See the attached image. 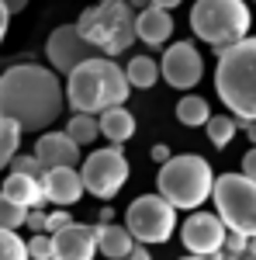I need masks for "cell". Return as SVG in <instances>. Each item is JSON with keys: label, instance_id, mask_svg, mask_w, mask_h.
<instances>
[{"label": "cell", "instance_id": "6da1fadb", "mask_svg": "<svg viewBox=\"0 0 256 260\" xmlns=\"http://www.w3.org/2000/svg\"><path fill=\"white\" fill-rule=\"evenodd\" d=\"M66 108V90L59 83V73L52 66L18 62L4 70L0 77V115L14 118L24 132H45L52 121H59Z\"/></svg>", "mask_w": 256, "mask_h": 260}, {"label": "cell", "instance_id": "7a4b0ae2", "mask_svg": "<svg viewBox=\"0 0 256 260\" xmlns=\"http://www.w3.org/2000/svg\"><path fill=\"white\" fill-rule=\"evenodd\" d=\"M66 104L73 111H87V115H100L104 108L125 104L132 87L125 77V66L111 59V56H90V59L77 62L66 73Z\"/></svg>", "mask_w": 256, "mask_h": 260}, {"label": "cell", "instance_id": "3957f363", "mask_svg": "<svg viewBox=\"0 0 256 260\" xmlns=\"http://www.w3.org/2000/svg\"><path fill=\"white\" fill-rule=\"evenodd\" d=\"M215 90L239 125L256 118V39L246 35L218 52Z\"/></svg>", "mask_w": 256, "mask_h": 260}, {"label": "cell", "instance_id": "277c9868", "mask_svg": "<svg viewBox=\"0 0 256 260\" xmlns=\"http://www.w3.org/2000/svg\"><path fill=\"white\" fill-rule=\"evenodd\" d=\"M80 35L97 49L100 56H121L135 42V11L128 0H97L77 21Z\"/></svg>", "mask_w": 256, "mask_h": 260}, {"label": "cell", "instance_id": "5b68a950", "mask_svg": "<svg viewBox=\"0 0 256 260\" xmlns=\"http://www.w3.org/2000/svg\"><path fill=\"white\" fill-rule=\"evenodd\" d=\"M211 184H215V174H211L208 160H201V156L184 153V156H170L166 163H159L156 187L173 208L194 212L197 205L211 198Z\"/></svg>", "mask_w": 256, "mask_h": 260}, {"label": "cell", "instance_id": "8992f818", "mask_svg": "<svg viewBox=\"0 0 256 260\" xmlns=\"http://www.w3.org/2000/svg\"><path fill=\"white\" fill-rule=\"evenodd\" d=\"M249 24H253V14L246 0H197L191 7V31L218 52L232 42L246 39Z\"/></svg>", "mask_w": 256, "mask_h": 260}, {"label": "cell", "instance_id": "52a82bcc", "mask_svg": "<svg viewBox=\"0 0 256 260\" xmlns=\"http://www.w3.org/2000/svg\"><path fill=\"white\" fill-rule=\"evenodd\" d=\"M218 219L225 229H236L242 236H256V180L246 174H222L211 184Z\"/></svg>", "mask_w": 256, "mask_h": 260}, {"label": "cell", "instance_id": "ba28073f", "mask_svg": "<svg viewBox=\"0 0 256 260\" xmlns=\"http://www.w3.org/2000/svg\"><path fill=\"white\" fill-rule=\"evenodd\" d=\"M125 229L135 243H166L177 229V208L163 194H138L125 212Z\"/></svg>", "mask_w": 256, "mask_h": 260}, {"label": "cell", "instance_id": "9c48e42d", "mask_svg": "<svg viewBox=\"0 0 256 260\" xmlns=\"http://www.w3.org/2000/svg\"><path fill=\"white\" fill-rule=\"evenodd\" d=\"M80 177L83 191L100 201H111L121 187L128 184V160L118 149V142H111L107 149H94L87 160L80 163Z\"/></svg>", "mask_w": 256, "mask_h": 260}, {"label": "cell", "instance_id": "30bf717a", "mask_svg": "<svg viewBox=\"0 0 256 260\" xmlns=\"http://www.w3.org/2000/svg\"><path fill=\"white\" fill-rule=\"evenodd\" d=\"M45 56H49V66H52L59 77H66L77 62L90 59V56H100V52L80 35L77 24H59V28L49 35V42H45Z\"/></svg>", "mask_w": 256, "mask_h": 260}, {"label": "cell", "instance_id": "8fae6325", "mask_svg": "<svg viewBox=\"0 0 256 260\" xmlns=\"http://www.w3.org/2000/svg\"><path fill=\"white\" fill-rule=\"evenodd\" d=\"M159 77L170 83V87H177V90H191L204 77V59H201V52H197L191 42H173L163 52Z\"/></svg>", "mask_w": 256, "mask_h": 260}, {"label": "cell", "instance_id": "7c38bea8", "mask_svg": "<svg viewBox=\"0 0 256 260\" xmlns=\"http://www.w3.org/2000/svg\"><path fill=\"white\" fill-rule=\"evenodd\" d=\"M180 240L184 246L197 257H211L225 243V222L218 219V212H194L180 225Z\"/></svg>", "mask_w": 256, "mask_h": 260}, {"label": "cell", "instance_id": "4fadbf2b", "mask_svg": "<svg viewBox=\"0 0 256 260\" xmlns=\"http://www.w3.org/2000/svg\"><path fill=\"white\" fill-rule=\"evenodd\" d=\"M49 236H52V260H94L97 257L94 225L66 222L62 229L49 233Z\"/></svg>", "mask_w": 256, "mask_h": 260}, {"label": "cell", "instance_id": "5bb4252c", "mask_svg": "<svg viewBox=\"0 0 256 260\" xmlns=\"http://www.w3.org/2000/svg\"><path fill=\"white\" fill-rule=\"evenodd\" d=\"M39 180L45 201H52V205H77L83 198V177L77 167H45Z\"/></svg>", "mask_w": 256, "mask_h": 260}, {"label": "cell", "instance_id": "9a60e30c", "mask_svg": "<svg viewBox=\"0 0 256 260\" xmlns=\"http://www.w3.org/2000/svg\"><path fill=\"white\" fill-rule=\"evenodd\" d=\"M35 156L42 160V167H77L80 163V146L66 132H42L35 142Z\"/></svg>", "mask_w": 256, "mask_h": 260}, {"label": "cell", "instance_id": "2e32d148", "mask_svg": "<svg viewBox=\"0 0 256 260\" xmlns=\"http://www.w3.org/2000/svg\"><path fill=\"white\" fill-rule=\"evenodd\" d=\"M173 35V14L163 11L156 4L135 11V39H142L145 45H163V42Z\"/></svg>", "mask_w": 256, "mask_h": 260}, {"label": "cell", "instance_id": "e0dca14e", "mask_svg": "<svg viewBox=\"0 0 256 260\" xmlns=\"http://www.w3.org/2000/svg\"><path fill=\"white\" fill-rule=\"evenodd\" d=\"M0 198L14 201L21 208H39L45 194H42V180L31 177V174H18V170H11V177L4 180V187H0Z\"/></svg>", "mask_w": 256, "mask_h": 260}, {"label": "cell", "instance_id": "ac0fdd59", "mask_svg": "<svg viewBox=\"0 0 256 260\" xmlns=\"http://www.w3.org/2000/svg\"><path fill=\"white\" fill-rule=\"evenodd\" d=\"M94 240H97V253L104 260H118V257H125V253L135 246L132 233H128L125 225H115V222H100V225H94Z\"/></svg>", "mask_w": 256, "mask_h": 260}, {"label": "cell", "instance_id": "d6986e66", "mask_svg": "<svg viewBox=\"0 0 256 260\" xmlns=\"http://www.w3.org/2000/svg\"><path fill=\"white\" fill-rule=\"evenodd\" d=\"M97 128L100 136L107 142H128L135 136V118H132V111L125 108V104H115V108H104L97 115Z\"/></svg>", "mask_w": 256, "mask_h": 260}, {"label": "cell", "instance_id": "ffe728a7", "mask_svg": "<svg viewBox=\"0 0 256 260\" xmlns=\"http://www.w3.org/2000/svg\"><path fill=\"white\" fill-rule=\"evenodd\" d=\"M125 77H128V87L149 90V87L159 83V62L149 59V56H135V59H128V66H125Z\"/></svg>", "mask_w": 256, "mask_h": 260}, {"label": "cell", "instance_id": "44dd1931", "mask_svg": "<svg viewBox=\"0 0 256 260\" xmlns=\"http://www.w3.org/2000/svg\"><path fill=\"white\" fill-rule=\"evenodd\" d=\"M211 118V108H208V101L197 98V94H184L177 101V121L180 125H187V128H197V125H204V121Z\"/></svg>", "mask_w": 256, "mask_h": 260}, {"label": "cell", "instance_id": "7402d4cb", "mask_svg": "<svg viewBox=\"0 0 256 260\" xmlns=\"http://www.w3.org/2000/svg\"><path fill=\"white\" fill-rule=\"evenodd\" d=\"M66 136L77 142V146H90V142L100 136L97 128V115H87V111H77L73 118L66 121Z\"/></svg>", "mask_w": 256, "mask_h": 260}, {"label": "cell", "instance_id": "603a6c76", "mask_svg": "<svg viewBox=\"0 0 256 260\" xmlns=\"http://www.w3.org/2000/svg\"><path fill=\"white\" fill-rule=\"evenodd\" d=\"M204 128H208V139H211V146L225 149L229 142L236 139V132H239V118H236V115H211V118L204 121Z\"/></svg>", "mask_w": 256, "mask_h": 260}, {"label": "cell", "instance_id": "cb8c5ba5", "mask_svg": "<svg viewBox=\"0 0 256 260\" xmlns=\"http://www.w3.org/2000/svg\"><path fill=\"white\" fill-rule=\"evenodd\" d=\"M18 146H21V128H18V121L0 115V170L11 163V156L18 153Z\"/></svg>", "mask_w": 256, "mask_h": 260}, {"label": "cell", "instance_id": "d4e9b609", "mask_svg": "<svg viewBox=\"0 0 256 260\" xmlns=\"http://www.w3.org/2000/svg\"><path fill=\"white\" fill-rule=\"evenodd\" d=\"M0 260H28V246L14 229L0 225Z\"/></svg>", "mask_w": 256, "mask_h": 260}, {"label": "cell", "instance_id": "484cf974", "mask_svg": "<svg viewBox=\"0 0 256 260\" xmlns=\"http://www.w3.org/2000/svg\"><path fill=\"white\" fill-rule=\"evenodd\" d=\"M24 215H28V208L0 198V225H4V229H21V225H24Z\"/></svg>", "mask_w": 256, "mask_h": 260}, {"label": "cell", "instance_id": "4316f807", "mask_svg": "<svg viewBox=\"0 0 256 260\" xmlns=\"http://www.w3.org/2000/svg\"><path fill=\"white\" fill-rule=\"evenodd\" d=\"M28 246V260H52V236L49 233H35L31 240H24Z\"/></svg>", "mask_w": 256, "mask_h": 260}, {"label": "cell", "instance_id": "83f0119b", "mask_svg": "<svg viewBox=\"0 0 256 260\" xmlns=\"http://www.w3.org/2000/svg\"><path fill=\"white\" fill-rule=\"evenodd\" d=\"M7 167L18 170V174H31V177H42V174H45V167H42V160L35 156V153H31V156H28V153H14Z\"/></svg>", "mask_w": 256, "mask_h": 260}, {"label": "cell", "instance_id": "f1b7e54d", "mask_svg": "<svg viewBox=\"0 0 256 260\" xmlns=\"http://www.w3.org/2000/svg\"><path fill=\"white\" fill-rule=\"evenodd\" d=\"M66 222H73V215H69V212H49V215H45V233H56V229H62V225H66Z\"/></svg>", "mask_w": 256, "mask_h": 260}, {"label": "cell", "instance_id": "f546056e", "mask_svg": "<svg viewBox=\"0 0 256 260\" xmlns=\"http://www.w3.org/2000/svg\"><path fill=\"white\" fill-rule=\"evenodd\" d=\"M24 225H28L31 233H45V212H39V208H28V215H24Z\"/></svg>", "mask_w": 256, "mask_h": 260}, {"label": "cell", "instance_id": "4dcf8cb0", "mask_svg": "<svg viewBox=\"0 0 256 260\" xmlns=\"http://www.w3.org/2000/svg\"><path fill=\"white\" fill-rule=\"evenodd\" d=\"M242 174L256 180V146L249 149V153H246V156H242Z\"/></svg>", "mask_w": 256, "mask_h": 260}, {"label": "cell", "instance_id": "1f68e13d", "mask_svg": "<svg viewBox=\"0 0 256 260\" xmlns=\"http://www.w3.org/2000/svg\"><path fill=\"white\" fill-rule=\"evenodd\" d=\"M118 260H153V257H149V250H145V243H135V246H132V250H128L125 257H118Z\"/></svg>", "mask_w": 256, "mask_h": 260}, {"label": "cell", "instance_id": "d6a6232c", "mask_svg": "<svg viewBox=\"0 0 256 260\" xmlns=\"http://www.w3.org/2000/svg\"><path fill=\"white\" fill-rule=\"evenodd\" d=\"M170 156H173V153H170V146H166V142H156V146H153V160H156V163H166Z\"/></svg>", "mask_w": 256, "mask_h": 260}, {"label": "cell", "instance_id": "836d02e7", "mask_svg": "<svg viewBox=\"0 0 256 260\" xmlns=\"http://www.w3.org/2000/svg\"><path fill=\"white\" fill-rule=\"evenodd\" d=\"M7 28H11V11H7V4L0 0V42H4V35H7Z\"/></svg>", "mask_w": 256, "mask_h": 260}, {"label": "cell", "instance_id": "e575fe53", "mask_svg": "<svg viewBox=\"0 0 256 260\" xmlns=\"http://www.w3.org/2000/svg\"><path fill=\"white\" fill-rule=\"evenodd\" d=\"M4 4H7V11H11V14H18V11L28 7V0H4Z\"/></svg>", "mask_w": 256, "mask_h": 260}, {"label": "cell", "instance_id": "d590c367", "mask_svg": "<svg viewBox=\"0 0 256 260\" xmlns=\"http://www.w3.org/2000/svg\"><path fill=\"white\" fill-rule=\"evenodd\" d=\"M149 4H156V7H163V11H173V7L184 4V0H149Z\"/></svg>", "mask_w": 256, "mask_h": 260}, {"label": "cell", "instance_id": "8d00e7d4", "mask_svg": "<svg viewBox=\"0 0 256 260\" xmlns=\"http://www.w3.org/2000/svg\"><path fill=\"white\" fill-rule=\"evenodd\" d=\"M242 128H246V136H249V142L256 146V118H253V121H242Z\"/></svg>", "mask_w": 256, "mask_h": 260}, {"label": "cell", "instance_id": "74e56055", "mask_svg": "<svg viewBox=\"0 0 256 260\" xmlns=\"http://www.w3.org/2000/svg\"><path fill=\"white\" fill-rule=\"evenodd\" d=\"M232 260H256V250H253V246H246V250H242V253H236Z\"/></svg>", "mask_w": 256, "mask_h": 260}, {"label": "cell", "instance_id": "f35d334b", "mask_svg": "<svg viewBox=\"0 0 256 260\" xmlns=\"http://www.w3.org/2000/svg\"><path fill=\"white\" fill-rule=\"evenodd\" d=\"M115 219V208H111V205H104V208H100V222H111Z\"/></svg>", "mask_w": 256, "mask_h": 260}, {"label": "cell", "instance_id": "ab89813d", "mask_svg": "<svg viewBox=\"0 0 256 260\" xmlns=\"http://www.w3.org/2000/svg\"><path fill=\"white\" fill-rule=\"evenodd\" d=\"M128 7L132 11H142V7H149V0H128Z\"/></svg>", "mask_w": 256, "mask_h": 260}, {"label": "cell", "instance_id": "60d3db41", "mask_svg": "<svg viewBox=\"0 0 256 260\" xmlns=\"http://www.w3.org/2000/svg\"><path fill=\"white\" fill-rule=\"evenodd\" d=\"M180 260H215V257H197V253H191V257H180Z\"/></svg>", "mask_w": 256, "mask_h": 260}]
</instances>
